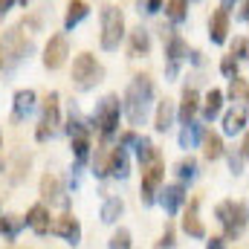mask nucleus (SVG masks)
<instances>
[{
  "instance_id": "f257e3e1",
  "label": "nucleus",
  "mask_w": 249,
  "mask_h": 249,
  "mask_svg": "<svg viewBox=\"0 0 249 249\" xmlns=\"http://www.w3.org/2000/svg\"><path fill=\"white\" fill-rule=\"evenodd\" d=\"M151 102H154V81H151V75H145V72L133 75V81L127 84L124 105H122L127 122L130 124L145 122V116H148V110H151Z\"/></svg>"
},
{
  "instance_id": "f03ea898",
  "label": "nucleus",
  "mask_w": 249,
  "mask_h": 249,
  "mask_svg": "<svg viewBox=\"0 0 249 249\" xmlns=\"http://www.w3.org/2000/svg\"><path fill=\"white\" fill-rule=\"evenodd\" d=\"M214 214H217V220H220V226L226 232V241L241 238V232L247 229V223H249V206L244 200H238V203L235 200H223V203H217Z\"/></svg>"
},
{
  "instance_id": "7ed1b4c3",
  "label": "nucleus",
  "mask_w": 249,
  "mask_h": 249,
  "mask_svg": "<svg viewBox=\"0 0 249 249\" xmlns=\"http://www.w3.org/2000/svg\"><path fill=\"white\" fill-rule=\"evenodd\" d=\"M72 84H75V90H81V93H87V90H93L102 78H105V67L96 61V55H90V53H81V55H75L72 58Z\"/></svg>"
},
{
  "instance_id": "20e7f679",
  "label": "nucleus",
  "mask_w": 249,
  "mask_h": 249,
  "mask_svg": "<svg viewBox=\"0 0 249 249\" xmlns=\"http://www.w3.org/2000/svg\"><path fill=\"white\" fill-rule=\"evenodd\" d=\"M122 38H124V15H122V9H116V6H105V9H102V35H99L102 50H107V53L119 50Z\"/></svg>"
},
{
  "instance_id": "39448f33",
  "label": "nucleus",
  "mask_w": 249,
  "mask_h": 249,
  "mask_svg": "<svg viewBox=\"0 0 249 249\" xmlns=\"http://www.w3.org/2000/svg\"><path fill=\"white\" fill-rule=\"evenodd\" d=\"M119 116H122V105H119V96H105L102 102H99V107H96V127H99V133L107 139V136H113L116 133V127H119Z\"/></svg>"
},
{
  "instance_id": "423d86ee",
  "label": "nucleus",
  "mask_w": 249,
  "mask_h": 249,
  "mask_svg": "<svg viewBox=\"0 0 249 249\" xmlns=\"http://www.w3.org/2000/svg\"><path fill=\"white\" fill-rule=\"evenodd\" d=\"M61 124V107H58V93H50L47 102H44V113H41V122H38V130H35V139L38 142H47L55 136Z\"/></svg>"
},
{
  "instance_id": "0eeeda50",
  "label": "nucleus",
  "mask_w": 249,
  "mask_h": 249,
  "mask_svg": "<svg viewBox=\"0 0 249 249\" xmlns=\"http://www.w3.org/2000/svg\"><path fill=\"white\" fill-rule=\"evenodd\" d=\"M162 180H165V165H162V160H157V162H151V165H145L142 168V203L145 206H151L154 200H157V188L162 186Z\"/></svg>"
},
{
  "instance_id": "6e6552de",
  "label": "nucleus",
  "mask_w": 249,
  "mask_h": 249,
  "mask_svg": "<svg viewBox=\"0 0 249 249\" xmlns=\"http://www.w3.org/2000/svg\"><path fill=\"white\" fill-rule=\"evenodd\" d=\"M67 55H70V41L67 35H53L44 47V67L47 70H61L67 64Z\"/></svg>"
},
{
  "instance_id": "1a4fd4ad",
  "label": "nucleus",
  "mask_w": 249,
  "mask_h": 249,
  "mask_svg": "<svg viewBox=\"0 0 249 249\" xmlns=\"http://www.w3.org/2000/svg\"><path fill=\"white\" fill-rule=\"evenodd\" d=\"M29 50H32V44L23 38V32H20L18 26L9 29V32L3 35V58H9V61H20Z\"/></svg>"
},
{
  "instance_id": "9d476101",
  "label": "nucleus",
  "mask_w": 249,
  "mask_h": 249,
  "mask_svg": "<svg viewBox=\"0 0 249 249\" xmlns=\"http://www.w3.org/2000/svg\"><path fill=\"white\" fill-rule=\"evenodd\" d=\"M188 55V44L180 38V35H168V41H165V72H168V78H174L177 72H180V61Z\"/></svg>"
},
{
  "instance_id": "9b49d317",
  "label": "nucleus",
  "mask_w": 249,
  "mask_h": 249,
  "mask_svg": "<svg viewBox=\"0 0 249 249\" xmlns=\"http://www.w3.org/2000/svg\"><path fill=\"white\" fill-rule=\"evenodd\" d=\"M23 223L35 232V235H50L53 232V214H50V209L44 206V203H35L29 212H26V217H23Z\"/></svg>"
},
{
  "instance_id": "f8f14e48",
  "label": "nucleus",
  "mask_w": 249,
  "mask_h": 249,
  "mask_svg": "<svg viewBox=\"0 0 249 249\" xmlns=\"http://www.w3.org/2000/svg\"><path fill=\"white\" fill-rule=\"evenodd\" d=\"M53 232L61 238V241H67V244H78L81 241V223L72 217V214H61L58 220H55V226H53Z\"/></svg>"
},
{
  "instance_id": "ddd939ff",
  "label": "nucleus",
  "mask_w": 249,
  "mask_h": 249,
  "mask_svg": "<svg viewBox=\"0 0 249 249\" xmlns=\"http://www.w3.org/2000/svg\"><path fill=\"white\" fill-rule=\"evenodd\" d=\"M209 38H212V44H226V38H229V12L226 9H217L209 18Z\"/></svg>"
},
{
  "instance_id": "4468645a",
  "label": "nucleus",
  "mask_w": 249,
  "mask_h": 249,
  "mask_svg": "<svg viewBox=\"0 0 249 249\" xmlns=\"http://www.w3.org/2000/svg\"><path fill=\"white\" fill-rule=\"evenodd\" d=\"M35 90H18L15 93V102H12V119L15 122H23L32 110H35Z\"/></svg>"
},
{
  "instance_id": "2eb2a0df",
  "label": "nucleus",
  "mask_w": 249,
  "mask_h": 249,
  "mask_svg": "<svg viewBox=\"0 0 249 249\" xmlns=\"http://www.w3.org/2000/svg\"><path fill=\"white\" fill-rule=\"evenodd\" d=\"M130 174V160H127V154H124V148H113L110 154H107V177H116V180H124Z\"/></svg>"
},
{
  "instance_id": "dca6fc26",
  "label": "nucleus",
  "mask_w": 249,
  "mask_h": 249,
  "mask_svg": "<svg viewBox=\"0 0 249 249\" xmlns=\"http://www.w3.org/2000/svg\"><path fill=\"white\" fill-rule=\"evenodd\" d=\"M186 188L180 186V183H174V186H165L162 188V197H160V203H162V209L168 212V214H177L180 209H183V203H186Z\"/></svg>"
},
{
  "instance_id": "f3484780",
  "label": "nucleus",
  "mask_w": 249,
  "mask_h": 249,
  "mask_svg": "<svg viewBox=\"0 0 249 249\" xmlns=\"http://www.w3.org/2000/svg\"><path fill=\"white\" fill-rule=\"evenodd\" d=\"M197 209H200V197H194V200H191L186 217H183V232H186L188 238H206V226H203V220H200Z\"/></svg>"
},
{
  "instance_id": "a211bd4d",
  "label": "nucleus",
  "mask_w": 249,
  "mask_h": 249,
  "mask_svg": "<svg viewBox=\"0 0 249 249\" xmlns=\"http://www.w3.org/2000/svg\"><path fill=\"white\" fill-rule=\"evenodd\" d=\"M197 110H200V93H197L194 87H186V90H183V99H180V110H177V116L188 124V122H194Z\"/></svg>"
},
{
  "instance_id": "6ab92c4d",
  "label": "nucleus",
  "mask_w": 249,
  "mask_h": 249,
  "mask_svg": "<svg viewBox=\"0 0 249 249\" xmlns=\"http://www.w3.org/2000/svg\"><path fill=\"white\" fill-rule=\"evenodd\" d=\"M174 116H177V107H174V102H171V99H162V102L157 105V113H154V130L165 133V130L174 124Z\"/></svg>"
},
{
  "instance_id": "aec40b11",
  "label": "nucleus",
  "mask_w": 249,
  "mask_h": 249,
  "mask_svg": "<svg viewBox=\"0 0 249 249\" xmlns=\"http://www.w3.org/2000/svg\"><path fill=\"white\" fill-rule=\"evenodd\" d=\"M247 107L241 105V107H232V110H226L223 113V133H229V136H235V133H241L244 127H247Z\"/></svg>"
},
{
  "instance_id": "412c9836",
  "label": "nucleus",
  "mask_w": 249,
  "mask_h": 249,
  "mask_svg": "<svg viewBox=\"0 0 249 249\" xmlns=\"http://www.w3.org/2000/svg\"><path fill=\"white\" fill-rule=\"evenodd\" d=\"M87 15H90V6L84 0H70L67 3V15H64V29H75Z\"/></svg>"
},
{
  "instance_id": "4be33fe9",
  "label": "nucleus",
  "mask_w": 249,
  "mask_h": 249,
  "mask_svg": "<svg viewBox=\"0 0 249 249\" xmlns=\"http://www.w3.org/2000/svg\"><path fill=\"white\" fill-rule=\"evenodd\" d=\"M220 110H223V90L212 87V90L206 93V99H203V116H206L209 122H214V119L220 116Z\"/></svg>"
},
{
  "instance_id": "5701e85b",
  "label": "nucleus",
  "mask_w": 249,
  "mask_h": 249,
  "mask_svg": "<svg viewBox=\"0 0 249 249\" xmlns=\"http://www.w3.org/2000/svg\"><path fill=\"white\" fill-rule=\"evenodd\" d=\"M148 53H151V35H148V29L136 26L130 32V55L139 58V55H148Z\"/></svg>"
},
{
  "instance_id": "b1692460",
  "label": "nucleus",
  "mask_w": 249,
  "mask_h": 249,
  "mask_svg": "<svg viewBox=\"0 0 249 249\" xmlns=\"http://www.w3.org/2000/svg\"><path fill=\"white\" fill-rule=\"evenodd\" d=\"M223 154H226L223 136H220V133H206V136H203V157H206L209 162H214V160H220Z\"/></svg>"
},
{
  "instance_id": "393cba45",
  "label": "nucleus",
  "mask_w": 249,
  "mask_h": 249,
  "mask_svg": "<svg viewBox=\"0 0 249 249\" xmlns=\"http://www.w3.org/2000/svg\"><path fill=\"white\" fill-rule=\"evenodd\" d=\"M203 136H206V130H203V124L197 122H188L183 130H180V148H197L200 142H203Z\"/></svg>"
},
{
  "instance_id": "a878e982",
  "label": "nucleus",
  "mask_w": 249,
  "mask_h": 249,
  "mask_svg": "<svg viewBox=\"0 0 249 249\" xmlns=\"http://www.w3.org/2000/svg\"><path fill=\"white\" fill-rule=\"evenodd\" d=\"M122 212H124L122 197H107V200L102 203V212H99V217H102V223H116V220L122 217Z\"/></svg>"
},
{
  "instance_id": "bb28decb",
  "label": "nucleus",
  "mask_w": 249,
  "mask_h": 249,
  "mask_svg": "<svg viewBox=\"0 0 249 249\" xmlns=\"http://www.w3.org/2000/svg\"><path fill=\"white\" fill-rule=\"evenodd\" d=\"M229 99H235V102H241L244 107H249V81L244 75L229 78Z\"/></svg>"
},
{
  "instance_id": "cd10ccee",
  "label": "nucleus",
  "mask_w": 249,
  "mask_h": 249,
  "mask_svg": "<svg viewBox=\"0 0 249 249\" xmlns=\"http://www.w3.org/2000/svg\"><path fill=\"white\" fill-rule=\"evenodd\" d=\"M136 160L142 162V168H145V165H151V162H157V160H160L157 145H154L151 139H145V136H142V139L136 142Z\"/></svg>"
},
{
  "instance_id": "c85d7f7f",
  "label": "nucleus",
  "mask_w": 249,
  "mask_h": 249,
  "mask_svg": "<svg viewBox=\"0 0 249 249\" xmlns=\"http://www.w3.org/2000/svg\"><path fill=\"white\" fill-rule=\"evenodd\" d=\"M58 194H61V180H58L55 174H44V177H41V197L50 200V203H55Z\"/></svg>"
},
{
  "instance_id": "c756f323",
  "label": "nucleus",
  "mask_w": 249,
  "mask_h": 249,
  "mask_svg": "<svg viewBox=\"0 0 249 249\" xmlns=\"http://www.w3.org/2000/svg\"><path fill=\"white\" fill-rule=\"evenodd\" d=\"M165 15L171 23H183L188 18V0H168L165 3Z\"/></svg>"
},
{
  "instance_id": "7c9ffc66",
  "label": "nucleus",
  "mask_w": 249,
  "mask_h": 249,
  "mask_svg": "<svg viewBox=\"0 0 249 249\" xmlns=\"http://www.w3.org/2000/svg\"><path fill=\"white\" fill-rule=\"evenodd\" d=\"M70 142H72V154H75V160H78V162H84V160L90 157V133L72 136Z\"/></svg>"
},
{
  "instance_id": "2f4dec72",
  "label": "nucleus",
  "mask_w": 249,
  "mask_h": 249,
  "mask_svg": "<svg viewBox=\"0 0 249 249\" xmlns=\"http://www.w3.org/2000/svg\"><path fill=\"white\" fill-rule=\"evenodd\" d=\"M20 226H23V220H20V217H15V214L0 217V235H6V238H18Z\"/></svg>"
},
{
  "instance_id": "473e14b6",
  "label": "nucleus",
  "mask_w": 249,
  "mask_h": 249,
  "mask_svg": "<svg viewBox=\"0 0 249 249\" xmlns=\"http://www.w3.org/2000/svg\"><path fill=\"white\" fill-rule=\"evenodd\" d=\"M177 177H180L183 183H186V180L191 183V180L197 177V160H194V157H186V160L177 162Z\"/></svg>"
},
{
  "instance_id": "72a5a7b5",
  "label": "nucleus",
  "mask_w": 249,
  "mask_h": 249,
  "mask_svg": "<svg viewBox=\"0 0 249 249\" xmlns=\"http://www.w3.org/2000/svg\"><path fill=\"white\" fill-rule=\"evenodd\" d=\"M107 249H130V232L119 226L113 235H110V241H107Z\"/></svg>"
},
{
  "instance_id": "f704fd0d",
  "label": "nucleus",
  "mask_w": 249,
  "mask_h": 249,
  "mask_svg": "<svg viewBox=\"0 0 249 249\" xmlns=\"http://www.w3.org/2000/svg\"><path fill=\"white\" fill-rule=\"evenodd\" d=\"M220 72H223L226 78H235V75H238V58H235V55H223V58H220Z\"/></svg>"
},
{
  "instance_id": "c9c22d12",
  "label": "nucleus",
  "mask_w": 249,
  "mask_h": 249,
  "mask_svg": "<svg viewBox=\"0 0 249 249\" xmlns=\"http://www.w3.org/2000/svg\"><path fill=\"white\" fill-rule=\"evenodd\" d=\"M232 55L241 61V58H249V41L247 38H235L232 41Z\"/></svg>"
},
{
  "instance_id": "e433bc0d",
  "label": "nucleus",
  "mask_w": 249,
  "mask_h": 249,
  "mask_svg": "<svg viewBox=\"0 0 249 249\" xmlns=\"http://www.w3.org/2000/svg\"><path fill=\"white\" fill-rule=\"evenodd\" d=\"M160 9H162V0H139V12L154 15V12H160Z\"/></svg>"
},
{
  "instance_id": "4c0bfd02",
  "label": "nucleus",
  "mask_w": 249,
  "mask_h": 249,
  "mask_svg": "<svg viewBox=\"0 0 249 249\" xmlns=\"http://www.w3.org/2000/svg\"><path fill=\"white\" fill-rule=\"evenodd\" d=\"M174 247V226H165L162 238H160V249H171Z\"/></svg>"
},
{
  "instance_id": "58836bf2",
  "label": "nucleus",
  "mask_w": 249,
  "mask_h": 249,
  "mask_svg": "<svg viewBox=\"0 0 249 249\" xmlns=\"http://www.w3.org/2000/svg\"><path fill=\"white\" fill-rule=\"evenodd\" d=\"M241 162H244V151L229 154V168H232V174H241Z\"/></svg>"
},
{
  "instance_id": "ea45409f",
  "label": "nucleus",
  "mask_w": 249,
  "mask_h": 249,
  "mask_svg": "<svg viewBox=\"0 0 249 249\" xmlns=\"http://www.w3.org/2000/svg\"><path fill=\"white\" fill-rule=\"evenodd\" d=\"M206 249H226V238H212L206 244Z\"/></svg>"
},
{
  "instance_id": "a19ab883",
  "label": "nucleus",
  "mask_w": 249,
  "mask_h": 249,
  "mask_svg": "<svg viewBox=\"0 0 249 249\" xmlns=\"http://www.w3.org/2000/svg\"><path fill=\"white\" fill-rule=\"evenodd\" d=\"M15 3H18V0H0V15H6ZM20 3H26V0H20Z\"/></svg>"
},
{
  "instance_id": "79ce46f5",
  "label": "nucleus",
  "mask_w": 249,
  "mask_h": 249,
  "mask_svg": "<svg viewBox=\"0 0 249 249\" xmlns=\"http://www.w3.org/2000/svg\"><path fill=\"white\" fill-rule=\"evenodd\" d=\"M241 20H249V0L241 3Z\"/></svg>"
},
{
  "instance_id": "37998d69",
  "label": "nucleus",
  "mask_w": 249,
  "mask_h": 249,
  "mask_svg": "<svg viewBox=\"0 0 249 249\" xmlns=\"http://www.w3.org/2000/svg\"><path fill=\"white\" fill-rule=\"evenodd\" d=\"M241 151H244V157H247V162H249V130H247V136H244V145H241Z\"/></svg>"
},
{
  "instance_id": "c03bdc74",
  "label": "nucleus",
  "mask_w": 249,
  "mask_h": 249,
  "mask_svg": "<svg viewBox=\"0 0 249 249\" xmlns=\"http://www.w3.org/2000/svg\"><path fill=\"white\" fill-rule=\"evenodd\" d=\"M235 3H238V0H220V9H226V12H229V9H232Z\"/></svg>"
},
{
  "instance_id": "a18cd8bd",
  "label": "nucleus",
  "mask_w": 249,
  "mask_h": 249,
  "mask_svg": "<svg viewBox=\"0 0 249 249\" xmlns=\"http://www.w3.org/2000/svg\"><path fill=\"white\" fill-rule=\"evenodd\" d=\"M0 64H3V61H0Z\"/></svg>"
}]
</instances>
